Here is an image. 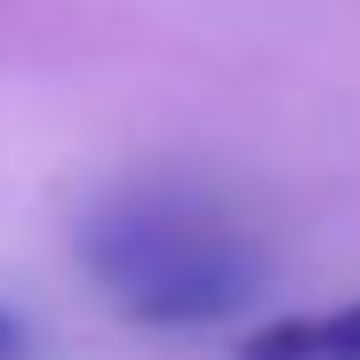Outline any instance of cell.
I'll return each mask as SVG.
<instances>
[{
  "instance_id": "1",
  "label": "cell",
  "mask_w": 360,
  "mask_h": 360,
  "mask_svg": "<svg viewBox=\"0 0 360 360\" xmlns=\"http://www.w3.org/2000/svg\"><path fill=\"white\" fill-rule=\"evenodd\" d=\"M80 272L129 312L136 328H208L257 304L264 288V240L248 232L208 184H120L104 193L72 232Z\"/></svg>"
},
{
  "instance_id": "2",
  "label": "cell",
  "mask_w": 360,
  "mask_h": 360,
  "mask_svg": "<svg viewBox=\"0 0 360 360\" xmlns=\"http://www.w3.org/2000/svg\"><path fill=\"white\" fill-rule=\"evenodd\" d=\"M240 360H360V304L264 321L240 336Z\"/></svg>"
},
{
  "instance_id": "3",
  "label": "cell",
  "mask_w": 360,
  "mask_h": 360,
  "mask_svg": "<svg viewBox=\"0 0 360 360\" xmlns=\"http://www.w3.org/2000/svg\"><path fill=\"white\" fill-rule=\"evenodd\" d=\"M32 352V328H25V312H8L0 304V360H25Z\"/></svg>"
}]
</instances>
